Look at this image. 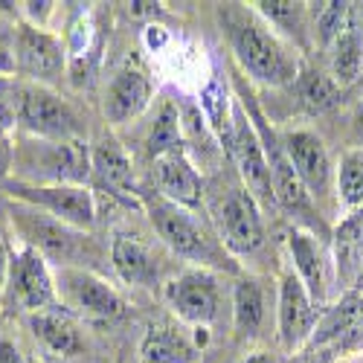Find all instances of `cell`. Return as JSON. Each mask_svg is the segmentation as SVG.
I'll list each match as a JSON object with an SVG mask.
<instances>
[{
	"label": "cell",
	"mask_w": 363,
	"mask_h": 363,
	"mask_svg": "<svg viewBox=\"0 0 363 363\" xmlns=\"http://www.w3.org/2000/svg\"><path fill=\"white\" fill-rule=\"evenodd\" d=\"M221 23L227 29L233 58L253 82L270 84V87H282L288 82H296V73H299L296 55L274 29L256 15V9L227 6V9H221Z\"/></svg>",
	"instance_id": "1"
},
{
	"label": "cell",
	"mask_w": 363,
	"mask_h": 363,
	"mask_svg": "<svg viewBox=\"0 0 363 363\" xmlns=\"http://www.w3.org/2000/svg\"><path fill=\"white\" fill-rule=\"evenodd\" d=\"M15 163L21 166V177L15 180H23V184L84 186V180L94 174V151L87 148L82 137L65 140V143L33 140V143H23L21 155H15Z\"/></svg>",
	"instance_id": "2"
},
{
	"label": "cell",
	"mask_w": 363,
	"mask_h": 363,
	"mask_svg": "<svg viewBox=\"0 0 363 363\" xmlns=\"http://www.w3.org/2000/svg\"><path fill=\"white\" fill-rule=\"evenodd\" d=\"M6 302L21 308L26 317L38 311H52L62 308L55 291V274L50 262L29 245H21L18 250L9 253L6 264V279H4Z\"/></svg>",
	"instance_id": "3"
},
{
	"label": "cell",
	"mask_w": 363,
	"mask_h": 363,
	"mask_svg": "<svg viewBox=\"0 0 363 363\" xmlns=\"http://www.w3.org/2000/svg\"><path fill=\"white\" fill-rule=\"evenodd\" d=\"M12 105H15V123L33 140L65 143V140H79L82 137L79 116L47 84L18 87V99Z\"/></svg>",
	"instance_id": "4"
},
{
	"label": "cell",
	"mask_w": 363,
	"mask_h": 363,
	"mask_svg": "<svg viewBox=\"0 0 363 363\" xmlns=\"http://www.w3.org/2000/svg\"><path fill=\"white\" fill-rule=\"evenodd\" d=\"M143 209L148 213L157 235L163 238V245L172 253H177L180 259H186V262H195V267L218 264V250H216L213 241L206 238L201 224L195 221L192 209L177 206V203H172V201H166L160 195L143 198Z\"/></svg>",
	"instance_id": "5"
},
{
	"label": "cell",
	"mask_w": 363,
	"mask_h": 363,
	"mask_svg": "<svg viewBox=\"0 0 363 363\" xmlns=\"http://www.w3.org/2000/svg\"><path fill=\"white\" fill-rule=\"evenodd\" d=\"M4 189L26 203L38 209V213L55 218L70 230H90L96 224V198L87 186H67V184H52V186H38V184H23V180H6Z\"/></svg>",
	"instance_id": "6"
},
{
	"label": "cell",
	"mask_w": 363,
	"mask_h": 363,
	"mask_svg": "<svg viewBox=\"0 0 363 363\" xmlns=\"http://www.w3.org/2000/svg\"><path fill=\"white\" fill-rule=\"evenodd\" d=\"M227 151L238 166V174L245 180V189L264 206L277 203V192H274V177H270V166L262 148V137L253 125V119L247 116V111L241 108L238 99H233V128H230V140H227Z\"/></svg>",
	"instance_id": "7"
},
{
	"label": "cell",
	"mask_w": 363,
	"mask_h": 363,
	"mask_svg": "<svg viewBox=\"0 0 363 363\" xmlns=\"http://www.w3.org/2000/svg\"><path fill=\"white\" fill-rule=\"evenodd\" d=\"M166 306L177 320L195 328H209L221 311V288L209 267H186L163 288Z\"/></svg>",
	"instance_id": "8"
},
{
	"label": "cell",
	"mask_w": 363,
	"mask_h": 363,
	"mask_svg": "<svg viewBox=\"0 0 363 363\" xmlns=\"http://www.w3.org/2000/svg\"><path fill=\"white\" fill-rule=\"evenodd\" d=\"M55 274V291L62 308H73L87 317H99V320H113L125 311L123 296L116 294L113 285H108L102 277L90 274L84 267H52Z\"/></svg>",
	"instance_id": "9"
},
{
	"label": "cell",
	"mask_w": 363,
	"mask_h": 363,
	"mask_svg": "<svg viewBox=\"0 0 363 363\" xmlns=\"http://www.w3.org/2000/svg\"><path fill=\"white\" fill-rule=\"evenodd\" d=\"M216 224L221 247L233 256H250L264 245V221L259 201L245 186H235L221 198L216 209Z\"/></svg>",
	"instance_id": "10"
},
{
	"label": "cell",
	"mask_w": 363,
	"mask_h": 363,
	"mask_svg": "<svg viewBox=\"0 0 363 363\" xmlns=\"http://www.w3.org/2000/svg\"><path fill=\"white\" fill-rule=\"evenodd\" d=\"M320 325V306L302 279L288 270L279 279V299H277V335L285 352H299L314 340Z\"/></svg>",
	"instance_id": "11"
},
{
	"label": "cell",
	"mask_w": 363,
	"mask_h": 363,
	"mask_svg": "<svg viewBox=\"0 0 363 363\" xmlns=\"http://www.w3.org/2000/svg\"><path fill=\"white\" fill-rule=\"evenodd\" d=\"M12 221L23 235V245L35 247L47 262H55V267H73V259L79 250V238H76L79 230L58 224L55 218L38 213V209L26 203L12 206Z\"/></svg>",
	"instance_id": "12"
},
{
	"label": "cell",
	"mask_w": 363,
	"mask_h": 363,
	"mask_svg": "<svg viewBox=\"0 0 363 363\" xmlns=\"http://www.w3.org/2000/svg\"><path fill=\"white\" fill-rule=\"evenodd\" d=\"M67 55L65 47L55 35H50L47 29L21 23L18 38H15V70H21L26 79H33V84H47L58 79V73L65 70Z\"/></svg>",
	"instance_id": "13"
},
{
	"label": "cell",
	"mask_w": 363,
	"mask_h": 363,
	"mask_svg": "<svg viewBox=\"0 0 363 363\" xmlns=\"http://www.w3.org/2000/svg\"><path fill=\"white\" fill-rule=\"evenodd\" d=\"M282 145H285V155H288L296 177L302 180V186H306V192L311 198L328 195L335 169H331V160H328V151H325L323 140L314 131L296 128V131L282 134Z\"/></svg>",
	"instance_id": "14"
},
{
	"label": "cell",
	"mask_w": 363,
	"mask_h": 363,
	"mask_svg": "<svg viewBox=\"0 0 363 363\" xmlns=\"http://www.w3.org/2000/svg\"><path fill=\"white\" fill-rule=\"evenodd\" d=\"M151 94H155V84H151V79L140 67L134 65L119 67L105 87V102H102L105 119L111 125L131 123V119H137L148 108Z\"/></svg>",
	"instance_id": "15"
},
{
	"label": "cell",
	"mask_w": 363,
	"mask_h": 363,
	"mask_svg": "<svg viewBox=\"0 0 363 363\" xmlns=\"http://www.w3.org/2000/svg\"><path fill=\"white\" fill-rule=\"evenodd\" d=\"M155 184H157V195L177 206L195 209L201 203L203 180L184 148H172L166 155L155 157Z\"/></svg>",
	"instance_id": "16"
},
{
	"label": "cell",
	"mask_w": 363,
	"mask_h": 363,
	"mask_svg": "<svg viewBox=\"0 0 363 363\" xmlns=\"http://www.w3.org/2000/svg\"><path fill=\"white\" fill-rule=\"evenodd\" d=\"M94 177L99 180V186L108 189L111 198L125 201L128 206H143V195L137 189V180L131 172V160L119 145L102 143L94 148Z\"/></svg>",
	"instance_id": "17"
},
{
	"label": "cell",
	"mask_w": 363,
	"mask_h": 363,
	"mask_svg": "<svg viewBox=\"0 0 363 363\" xmlns=\"http://www.w3.org/2000/svg\"><path fill=\"white\" fill-rule=\"evenodd\" d=\"M288 253L294 262V274L302 279V285L308 288L314 302L323 308L325 294H328V274H325V256H323L317 235H311L308 230L294 227L288 233Z\"/></svg>",
	"instance_id": "18"
},
{
	"label": "cell",
	"mask_w": 363,
	"mask_h": 363,
	"mask_svg": "<svg viewBox=\"0 0 363 363\" xmlns=\"http://www.w3.org/2000/svg\"><path fill=\"white\" fill-rule=\"evenodd\" d=\"M111 264L116 270V277L123 279L125 285H140L148 288L157 282V259L151 253V247L145 245L143 238L119 233L111 241Z\"/></svg>",
	"instance_id": "19"
},
{
	"label": "cell",
	"mask_w": 363,
	"mask_h": 363,
	"mask_svg": "<svg viewBox=\"0 0 363 363\" xmlns=\"http://www.w3.org/2000/svg\"><path fill=\"white\" fill-rule=\"evenodd\" d=\"M140 363H201V352L180 331L151 325L140 343Z\"/></svg>",
	"instance_id": "20"
},
{
	"label": "cell",
	"mask_w": 363,
	"mask_h": 363,
	"mask_svg": "<svg viewBox=\"0 0 363 363\" xmlns=\"http://www.w3.org/2000/svg\"><path fill=\"white\" fill-rule=\"evenodd\" d=\"M335 267L340 285H357L363 274V209L349 213L335 235Z\"/></svg>",
	"instance_id": "21"
},
{
	"label": "cell",
	"mask_w": 363,
	"mask_h": 363,
	"mask_svg": "<svg viewBox=\"0 0 363 363\" xmlns=\"http://www.w3.org/2000/svg\"><path fill=\"white\" fill-rule=\"evenodd\" d=\"M360 70H363V26L352 12V21L343 29V35L331 44V79H335L337 87H349L360 79Z\"/></svg>",
	"instance_id": "22"
},
{
	"label": "cell",
	"mask_w": 363,
	"mask_h": 363,
	"mask_svg": "<svg viewBox=\"0 0 363 363\" xmlns=\"http://www.w3.org/2000/svg\"><path fill=\"white\" fill-rule=\"evenodd\" d=\"M29 328H33L35 340L52 354H76L82 346L73 320L62 314V308L29 314Z\"/></svg>",
	"instance_id": "23"
},
{
	"label": "cell",
	"mask_w": 363,
	"mask_h": 363,
	"mask_svg": "<svg viewBox=\"0 0 363 363\" xmlns=\"http://www.w3.org/2000/svg\"><path fill=\"white\" fill-rule=\"evenodd\" d=\"M264 323V291L253 277L233 285V328L238 337H253Z\"/></svg>",
	"instance_id": "24"
},
{
	"label": "cell",
	"mask_w": 363,
	"mask_h": 363,
	"mask_svg": "<svg viewBox=\"0 0 363 363\" xmlns=\"http://www.w3.org/2000/svg\"><path fill=\"white\" fill-rule=\"evenodd\" d=\"M253 9L277 35L285 33L291 41H299L306 35V18H308L306 4H294V0H264V4H253Z\"/></svg>",
	"instance_id": "25"
},
{
	"label": "cell",
	"mask_w": 363,
	"mask_h": 363,
	"mask_svg": "<svg viewBox=\"0 0 363 363\" xmlns=\"http://www.w3.org/2000/svg\"><path fill=\"white\" fill-rule=\"evenodd\" d=\"M294 84H296V96H299V102L306 105L311 113L331 111V108L340 102V87L335 84V79L325 76V73H320V70L299 67Z\"/></svg>",
	"instance_id": "26"
},
{
	"label": "cell",
	"mask_w": 363,
	"mask_h": 363,
	"mask_svg": "<svg viewBox=\"0 0 363 363\" xmlns=\"http://www.w3.org/2000/svg\"><path fill=\"white\" fill-rule=\"evenodd\" d=\"M335 186H337V201L346 206V213L363 209V151L352 148L340 157L335 169Z\"/></svg>",
	"instance_id": "27"
},
{
	"label": "cell",
	"mask_w": 363,
	"mask_h": 363,
	"mask_svg": "<svg viewBox=\"0 0 363 363\" xmlns=\"http://www.w3.org/2000/svg\"><path fill=\"white\" fill-rule=\"evenodd\" d=\"M352 12H354V6H352V4H340V0L317 4V6L311 9V15H314V38H317V44L331 50V44H335V41L343 35V29L349 26Z\"/></svg>",
	"instance_id": "28"
},
{
	"label": "cell",
	"mask_w": 363,
	"mask_h": 363,
	"mask_svg": "<svg viewBox=\"0 0 363 363\" xmlns=\"http://www.w3.org/2000/svg\"><path fill=\"white\" fill-rule=\"evenodd\" d=\"M180 113H177V108H172V105H166L163 111H160V116H157V123H155V131L148 134V155L151 157H160V155H166V151H172V148H180L184 143H180Z\"/></svg>",
	"instance_id": "29"
},
{
	"label": "cell",
	"mask_w": 363,
	"mask_h": 363,
	"mask_svg": "<svg viewBox=\"0 0 363 363\" xmlns=\"http://www.w3.org/2000/svg\"><path fill=\"white\" fill-rule=\"evenodd\" d=\"M23 6V15L29 18L26 23L29 26H38V29H44L47 26V18L55 12V4H47V0H41V4H21Z\"/></svg>",
	"instance_id": "30"
},
{
	"label": "cell",
	"mask_w": 363,
	"mask_h": 363,
	"mask_svg": "<svg viewBox=\"0 0 363 363\" xmlns=\"http://www.w3.org/2000/svg\"><path fill=\"white\" fill-rule=\"evenodd\" d=\"M9 131H12V128H4V125H0V180L9 174L12 160H15V145H12Z\"/></svg>",
	"instance_id": "31"
},
{
	"label": "cell",
	"mask_w": 363,
	"mask_h": 363,
	"mask_svg": "<svg viewBox=\"0 0 363 363\" xmlns=\"http://www.w3.org/2000/svg\"><path fill=\"white\" fill-rule=\"evenodd\" d=\"M0 363H26V360L12 340H0Z\"/></svg>",
	"instance_id": "32"
},
{
	"label": "cell",
	"mask_w": 363,
	"mask_h": 363,
	"mask_svg": "<svg viewBox=\"0 0 363 363\" xmlns=\"http://www.w3.org/2000/svg\"><path fill=\"white\" fill-rule=\"evenodd\" d=\"M15 73V52H9V47L0 41V79Z\"/></svg>",
	"instance_id": "33"
},
{
	"label": "cell",
	"mask_w": 363,
	"mask_h": 363,
	"mask_svg": "<svg viewBox=\"0 0 363 363\" xmlns=\"http://www.w3.org/2000/svg\"><path fill=\"white\" fill-rule=\"evenodd\" d=\"M9 247H6V238H4V230H0V282L6 279V264H9Z\"/></svg>",
	"instance_id": "34"
},
{
	"label": "cell",
	"mask_w": 363,
	"mask_h": 363,
	"mask_svg": "<svg viewBox=\"0 0 363 363\" xmlns=\"http://www.w3.org/2000/svg\"><path fill=\"white\" fill-rule=\"evenodd\" d=\"M241 363H279L277 354H270V352H250Z\"/></svg>",
	"instance_id": "35"
},
{
	"label": "cell",
	"mask_w": 363,
	"mask_h": 363,
	"mask_svg": "<svg viewBox=\"0 0 363 363\" xmlns=\"http://www.w3.org/2000/svg\"><path fill=\"white\" fill-rule=\"evenodd\" d=\"M357 131L363 134V105H360V111H357Z\"/></svg>",
	"instance_id": "36"
},
{
	"label": "cell",
	"mask_w": 363,
	"mask_h": 363,
	"mask_svg": "<svg viewBox=\"0 0 363 363\" xmlns=\"http://www.w3.org/2000/svg\"><path fill=\"white\" fill-rule=\"evenodd\" d=\"M337 363H352V360H337Z\"/></svg>",
	"instance_id": "37"
},
{
	"label": "cell",
	"mask_w": 363,
	"mask_h": 363,
	"mask_svg": "<svg viewBox=\"0 0 363 363\" xmlns=\"http://www.w3.org/2000/svg\"><path fill=\"white\" fill-rule=\"evenodd\" d=\"M35 363H44V360H35Z\"/></svg>",
	"instance_id": "38"
}]
</instances>
